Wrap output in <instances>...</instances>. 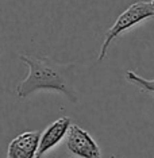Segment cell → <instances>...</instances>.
Segmentation results:
<instances>
[{
	"label": "cell",
	"instance_id": "3",
	"mask_svg": "<svg viewBox=\"0 0 154 158\" xmlns=\"http://www.w3.org/2000/svg\"><path fill=\"white\" fill-rule=\"evenodd\" d=\"M66 147L80 158H102V150L85 130L70 124L65 135Z\"/></svg>",
	"mask_w": 154,
	"mask_h": 158
},
{
	"label": "cell",
	"instance_id": "4",
	"mask_svg": "<svg viewBox=\"0 0 154 158\" xmlns=\"http://www.w3.org/2000/svg\"><path fill=\"white\" fill-rule=\"evenodd\" d=\"M39 136L41 134L38 131H26L19 134L10 142L6 158H35Z\"/></svg>",
	"mask_w": 154,
	"mask_h": 158
},
{
	"label": "cell",
	"instance_id": "2",
	"mask_svg": "<svg viewBox=\"0 0 154 158\" xmlns=\"http://www.w3.org/2000/svg\"><path fill=\"white\" fill-rule=\"evenodd\" d=\"M148 18H154V0H142V2H137L131 4L123 14H120L116 22L112 24V27L107 30L102 44V49H100L98 61H103L107 56V52L110 49V45L112 44L115 39L119 37L122 33L131 28L135 24L141 23L142 20L148 19Z\"/></svg>",
	"mask_w": 154,
	"mask_h": 158
},
{
	"label": "cell",
	"instance_id": "5",
	"mask_svg": "<svg viewBox=\"0 0 154 158\" xmlns=\"http://www.w3.org/2000/svg\"><path fill=\"white\" fill-rule=\"evenodd\" d=\"M69 126H70V119L68 116L60 118L54 123L50 124L41 134V136H39L37 157L35 158H41L45 153H48L49 150H52L56 145H58V143L65 138Z\"/></svg>",
	"mask_w": 154,
	"mask_h": 158
},
{
	"label": "cell",
	"instance_id": "6",
	"mask_svg": "<svg viewBox=\"0 0 154 158\" xmlns=\"http://www.w3.org/2000/svg\"><path fill=\"white\" fill-rule=\"evenodd\" d=\"M126 78L132 84H135L137 87H139L142 91H148V92H153L154 93V80H146L141 76H138L137 73L128 70L126 73Z\"/></svg>",
	"mask_w": 154,
	"mask_h": 158
},
{
	"label": "cell",
	"instance_id": "1",
	"mask_svg": "<svg viewBox=\"0 0 154 158\" xmlns=\"http://www.w3.org/2000/svg\"><path fill=\"white\" fill-rule=\"evenodd\" d=\"M20 60L28 68V74L16 87L20 99H26L37 91L61 92L72 102H77V92L73 85V64L60 65L49 57H31L20 54Z\"/></svg>",
	"mask_w": 154,
	"mask_h": 158
}]
</instances>
